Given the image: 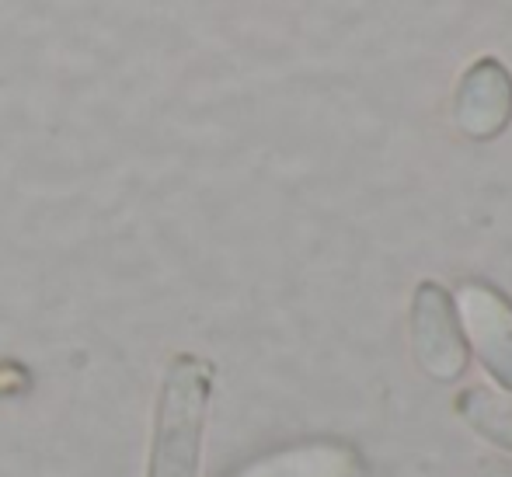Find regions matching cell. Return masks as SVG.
Masks as SVG:
<instances>
[{
    "mask_svg": "<svg viewBox=\"0 0 512 477\" xmlns=\"http://www.w3.org/2000/svg\"><path fill=\"white\" fill-rule=\"evenodd\" d=\"M234 477H366V464L352 446L314 439L251 460Z\"/></svg>",
    "mask_w": 512,
    "mask_h": 477,
    "instance_id": "5b68a950",
    "label": "cell"
},
{
    "mask_svg": "<svg viewBox=\"0 0 512 477\" xmlns=\"http://www.w3.org/2000/svg\"><path fill=\"white\" fill-rule=\"evenodd\" d=\"M457 321L495 380L512 390V303L495 286L467 283L457 293Z\"/></svg>",
    "mask_w": 512,
    "mask_h": 477,
    "instance_id": "3957f363",
    "label": "cell"
},
{
    "mask_svg": "<svg viewBox=\"0 0 512 477\" xmlns=\"http://www.w3.org/2000/svg\"><path fill=\"white\" fill-rule=\"evenodd\" d=\"M411 342L422 370L432 380H457L467 370V342L450 293L439 283H422L411 303Z\"/></svg>",
    "mask_w": 512,
    "mask_h": 477,
    "instance_id": "7a4b0ae2",
    "label": "cell"
},
{
    "mask_svg": "<svg viewBox=\"0 0 512 477\" xmlns=\"http://www.w3.org/2000/svg\"><path fill=\"white\" fill-rule=\"evenodd\" d=\"M213 380L216 370L203 356L178 352L168 363L154 404L147 477H199Z\"/></svg>",
    "mask_w": 512,
    "mask_h": 477,
    "instance_id": "6da1fadb",
    "label": "cell"
},
{
    "mask_svg": "<svg viewBox=\"0 0 512 477\" xmlns=\"http://www.w3.org/2000/svg\"><path fill=\"white\" fill-rule=\"evenodd\" d=\"M457 411L471 422L474 432H481L485 439L512 450V394L474 387L467 394H460Z\"/></svg>",
    "mask_w": 512,
    "mask_h": 477,
    "instance_id": "8992f818",
    "label": "cell"
},
{
    "mask_svg": "<svg viewBox=\"0 0 512 477\" xmlns=\"http://www.w3.org/2000/svg\"><path fill=\"white\" fill-rule=\"evenodd\" d=\"M512 119V77L499 60H478L457 91V126L474 140H492Z\"/></svg>",
    "mask_w": 512,
    "mask_h": 477,
    "instance_id": "277c9868",
    "label": "cell"
}]
</instances>
